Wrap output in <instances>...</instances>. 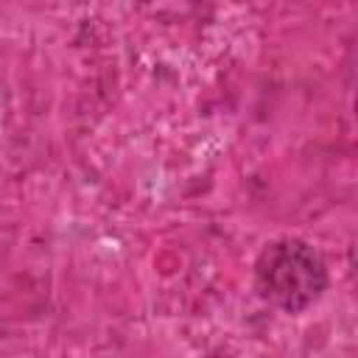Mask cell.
Here are the masks:
<instances>
[{
  "instance_id": "cell-1",
  "label": "cell",
  "mask_w": 358,
  "mask_h": 358,
  "mask_svg": "<svg viewBox=\"0 0 358 358\" xmlns=\"http://www.w3.org/2000/svg\"><path fill=\"white\" fill-rule=\"evenodd\" d=\"M327 288L322 255L296 238H280L260 249L255 260V291L271 308L299 313Z\"/></svg>"
}]
</instances>
